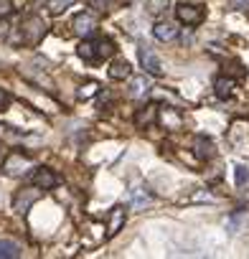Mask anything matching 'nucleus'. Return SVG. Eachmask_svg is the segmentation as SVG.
<instances>
[{"label": "nucleus", "mask_w": 249, "mask_h": 259, "mask_svg": "<svg viewBox=\"0 0 249 259\" xmlns=\"http://www.w3.org/2000/svg\"><path fill=\"white\" fill-rule=\"evenodd\" d=\"M76 51L84 61H104V59L114 56L117 49H114L112 38H84Z\"/></svg>", "instance_id": "f257e3e1"}, {"label": "nucleus", "mask_w": 249, "mask_h": 259, "mask_svg": "<svg viewBox=\"0 0 249 259\" xmlns=\"http://www.w3.org/2000/svg\"><path fill=\"white\" fill-rule=\"evenodd\" d=\"M176 18L186 26H198L203 21V8L201 6H191V3H178L176 6Z\"/></svg>", "instance_id": "f03ea898"}, {"label": "nucleus", "mask_w": 249, "mask_h": 259, "mask_svg": "<svg viewBox=\"0 0 249 259\" xmlns=\"http://www.w3.org/2000/svg\"><path fill=\"white\" fill-rule=\"evenodd\" d=\"M31 183H33L36 188H41V191H51V188L59 186V176H56L51 168H33Z\"/></svg>", "instance_id": "7ed1b4c3"}, {"label": "nucleus", "mask_w": 249, "mask_h": 259, "mask_svg": "<svg viewBox=\"0 0 249 259\" xmlns=\"http://www.w3.org/2000/svg\"><path fill=\"white\" fill-rule=\"evenodd\" d=\"M21 33H23V41L26 44H36L44 33H46V26H44V21L41 18H28V21H23L21 23Z\"/></svg>", "instance_id": "20e7f679"}, {"label": "nucleus", "mask_w": 249, "mask_h": 259, "mask_svg": "<svg viewBox=\"0 0 249 259\" xmlns=\"http://www.w3.org/2000/svg\"><path fill=\"white\" fill-rule=\"evenodd\" d=\"M71 28H74V33H76V36H81V38H89V36L97 31V18H94L92 13H79V16L74 18Z\"/></svg>", "instance_id": "39448f33"}, {"label": "nucleus", "mask_w": 249, "mask_h": 259, "mask_svg": "<svg viewBox=\"0 0 249 259\" xmlns=\"http://www.w3.org/2000/svg\"><path fill=\"white\" fill-rule=\"evenodd\" d=\"M140 64H143L145 74H150V76H160V74H163L160 59L155 56V51H153L150 46H143V49H140Z\"/></svg>", "instance_id": "423d86ee"}, {"label": "nucleus", "mask_w": 249, "mask_h": 259, "mask_svg": "<svg viewBox=\"0 0 249 259\" xmlns=\"http://www.w3.org/2000/svg\"><path fill=\"white\" fill-rule=\"evenodd\" d=\"M26 168H31V160H28L23 153H11V155L6 158V163H3V170H6L8 176H23Z\"/></svg>", "instance_id": "0eeeda50"}, {"label": "nucleus", "mask_w": 249, "mask_h": 259, "mask_svg": "<svg viewBox=\"0 0 249 259\" xmlns=\"http://www.w3.org/2000/svg\"><path fill=\"white\" fill-rule=\"evenodd\" d=\"M124 219H128V213H124L122 206H114L109 211V219H107V236H114L122 226H124Z\"/></svg>", "instance_id": "6e6552de"}, {"label": "nucleus", "mask_w": 249, "mask_h": 259, "mask_svg": "<svg viewBox=\"0 0 249 259\" xmlns=\"http://www.w3.org/2000/svg\"><path fill=\"white\" fill-rule=\"evenodd\" d=\"M33 188H36V186H33ZM33 188H26V191H21V193L16 196L13 206H16V211H18V213H26V211H28V208L38 201V193H36Z\"/></svg>", "instance_id": "1a4fd4ad"}, {"label": "nucleus", "mask_w": 249, "mask_h": 259, "mask_svg": "<svg viewBox=\"0 0 249 259\" xmlns=\"http://www.w3.org/2000/svg\"><path fill=\"white\" fill-rule=\"evenodd\" d=\"M150 89H153V81L143 74V76H133V81H130V94L135 97V99H143V97H148L150 94Z\"/></svg>", "instance_id": "9d476101"}, {"label": "nucleus", "mask_w": 249, "mask_h": 259, "mask_svg": "<svg viewBox=\"0 0 249 259\" xmlns=\"http://www.w3.org/2000/svg\"><path fill=\"white\" fill-rule=\"evenodd\" d=\"M153 36H155L158 41H173V38L178 36V28H176L173 23H168V21H158L155 28H153Z\"/></svg>", "instance_id": "9b49d317"}, {"label": "nucleus", "mask_w": 249, "mask_h": 259, "mask_svg": "<svg viewBox=\"0 0 249 259\" xmlns=\"http://www.w3.org/2000/svg\"><path fill=\"white\" fill-rule=\"evenodd\" d=\"M150 193L143 188V186H133L130 188V206L133 208H145V206H150Z\"/></svg>", "instance_id": "f8f14e48"}, {"label": "nucleus", "mask_w": 249, "mask_h": 259, "mask_svg": "<svg viewBox=\"0 0 249 259\" xmlns=\"http://www.w3.org/2000/svg\"><path fill=\"white\" fill-rule=\"evenodd\" d=\"M155 114H158V104H145L143 109H138L135 124H138V127H148V124L155 122Z\"/></svg>", "instance_id": "ddd939ff"}, {"label": "nucleus", "mask_w": 249, "mask_h": 259, "mask_svg": "<svg viewBox=\"0 0 249 259\" xmlns=\"http://www.w3.org/2000/svg\"><path fill=\"white\" fill-rule=\"evenodd\" d=\"M21 256V246L13 239H0V259H16Z\"/></svg>", "instance_id": "4468645a"}, {"label": "nucleus", "mask_w": 249, "mask_h": 259, "mask_svg": "<svg viewBox=\"0 0 249 259\" xmlns=\"http://www.w3.org/2000/svg\"><path fill=\"white\" fill-rule=\"evenodd\" d=\"M130 64L128 61H114L112 66H109V79H114V81H122V79H128L130 76Z\"/></svg>", "instance_id": "2eb2a0df"}, {"label": "nucleus", "mask_w": 249, "mask_h": 259, "mask_svg": "<svg viewBox=\"0 0 249 259\" xmlns=\"http://www.w3.org/2000/svg\"><path fill=\"white\" fill-rule=\"evenodd\" d=\"M214 89H216V97H219V99H229V97H231V92H234V79L219 76V79H216V84H214Z\"/></svg>", "instance_id": "dca6fc26"}, {"label": "nucleus", "mask_w": 249, "mask_h": 259, "mask_svg": "<svg viewBox=\"0 0 249 259\" xmlns=\"http://www.w3.org/2000/svg\"><path fill=\"white\" fill-rule=\"evenodd\" d=\"M165 8H168V0H148V11H150L153 16L165 13Z\"/></svg>", "instance_id": "f3484780"}, {"label": "nucleus", "mask_w": 249, "mask_h": 259, "mask_svg": "<svg viewBox=\"0 0 249 259\" xmlns=\"http://www.w3.org/2000/svg\"><path fill=\"white\" fill-rule=\"evenodd\" d=\"M94 94H97V84H94V81H89L87 87H81V89L76 92L79 99H89V97H94Z\"/></svg>", "instance_id": "a211bd4d"}, {"label": "nucleus", "mask_w": 249, "mask_h": 259, "mask_svg": "<svg viewBox=\"0 0 249 259\" xmlns=\"http://www.w3.org/2000/svg\"><path fill=\"white\" fill-rule=\"evenodd\" d=\"M71 3H74V0H49V8H51V13H59V11L69 8Z\"/></svg>", "instance_id": "6ab92c4d"}, {"label": "nucleus", "mask_w": 249, "mask_h": 259, "mask_svg": "<svg viewBox=\"0 0 249 259\" xmlns=\"http://www.w3.org/2000/svg\"><path fill=\"white\" fill-rule=\"evenodd\" d=\"M234 178H236V186H244V183L249 181V170H246L244 165H236V173H234Z\"/></svg>", "instance_id": "aec40b11"}, {"label": "nucleus", "mask_w": 249, "mask_h": 259, "mask_svg": "<svg viewBox=\"0 0 249 259\" xmlns=\"http://www.w3.org/2000/svg\"><path fill=\"white\" fill-rule=\"evenodd\" d=\"M13 13V0H0V21Z\"/></svg>", "instance_id": "412c9836"}, {"label": "nucleus", "mask_w": 249, "mask_h": 259, "mask_svg": "<svg viewBox=\"0 0 249 259\" xmlns=\"http://www.w3.org/2000/svg\"><path fill=\"white\" fill-rule=\"evenodd\" d=\"M234 11H241V13H249V0H229Z\"/></svg>", "instance_id": "4be33fe9"}, {"label": "nucleus", "mask_w": 249, "mask_h": 259, "mask_svg": "<svg viewBox=\"0 0 249 259\" xmlns=\"http://www.w3.org/2000/svg\"><path fill=\"white\" fill-rule=\"evenodd\" d=\"M8 102H11V97H8V94H6L3 89H0V112H3V109L8 107Z\"/></svg>", "instance_id": "5701e85b"}]
</instances>
